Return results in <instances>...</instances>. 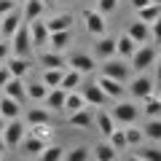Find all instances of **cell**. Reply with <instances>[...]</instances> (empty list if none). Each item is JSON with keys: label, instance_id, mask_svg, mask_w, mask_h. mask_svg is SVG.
I'll list each match as a JSON object with an SVG mask.
<instances>
[{"label": "cell", "instance_id": "6da1fadb", "mask_svg": "<svg viewBox=\"0 0 161 161\" xmlns=\"http://www.w3.org/2000/svg\"><path fill=\"white\" fill-rule=\"evenodd\" d=\"M8 43H11V54H16V57H30L32 54V40H30L27 22L19 24V30L8 38Z\"/></svg>", "mask_w": 161, "mask_h": 161}, {"label": "cell", "instance_id": "7a4b0ae2", "mask_svg": "<svg viewBox=\"0 0 161 161\" xmlns=\"http://www.w3.org/2000/svg\"><path fill=\"white\" fill-rule=\"evenodd\" d=\"M129 59H132V67L137 70V73H142V70H148L150 64L156 62V46L153 43H140Z\"/></svg>", "mask_w": 161, "mask_h": 161}, {"label": "cell", "instance_id": "3957f363", "mask_svg": "<svg viewBox=\"0 0 161 161\" xmlns=\"http://www.w3.org/2000/svg\"><path fill=\"white\" fill-rule=\"evenodd\" d=\"M24 132H27V126H24L19 118H8L0 137H3V142H6V148L11 150V148H16V145H19V140L24 137Z\"/></svg>", "mask_w": 161, "mask_h": 161}, {"label": "cell", "instance_id": "277c9868", "mask_svg": "<svg viewBox=\"0 0 161 161\" xmlns=\"http://www.w3.org/2000/svg\"><path fill=\"white\" fill-rule=\"evenodd\" d=\"M110 115H113V121L115 124H134V121L140 118V108L134 102H118L113 110H110Z\"/></svg>", "mask_w": 161, "mask_h": 161}, {"label": "cell", "instance_id": "5b68a950", "mask_svg": "<svg viewBox=\"0 0 161 161\" xmlns=\"http://www.w3.org/2000/svg\"><path fill=\"white\" fill-rule=\"evenodd\" d=\"M99 75H108V78H115V80H129V64H124L121 59H105V64H102V73Z\"/></svg>", "mask_w": 161, "mask_h": 161}, {"label": "cell", "instance_id": "8992f818", "mask_svg": "<svg viewBox=\"0 0 161 161\" xmlns=\"http://www.w3.org/2000/svg\"><path fill=\"white\" fill-rule=\"evenodd\" d=\"M83 24H86V32L89 35H105V16L99 11H94V8H86L83 11Z\"/></svg>", "mask_w": 161, "mask_h": 161}, {"label": "cell", "instance_id": "52a82bcc", "mask_svg": "<svg viewBox=\"0 0 161 161\" xmlns=\"http://www.w3.org/2000/svg\"><path fill=\"white\" fill-rule=\"evenodd\" d=\"M94 83H97V86L102 89V94H105V97H113V99H121V97H124V92H126L121 80L108 78V75H99V78L94 80Z\"/></svg>", "mask_w": 161, "mask_h": 161}, {"label": "cell", "instance_id": "ba28073f", "mask_svg": "<svg viewBox=\"0 0 161 161\" xmlns=\"http://www.w3.org/2000/svg\"><path fill=\"white\" fill-rule=\"evenodd\" d=\"M27 30H30L32 48H43V46L48 43V30H46V24L40 22V19H32V22H27Z\"/></svg>", "mask_w": 161, "mask_h": 161}, {"label": "cell", "instance_id": "9c48e42d", "mask_svg": "<svg viewBox=\"0 0 161 161\" xmlns=\"http://www.w3.org/2000/svg\"><path fill=\"white\" fill-rule=\"evenodd\" d=\"M6 67H8V73H11V75H16V78H24V75L32 70V62H30V57H16V54H8Z\"/></svg>", "mask_w": 161, "mask_h": 161}, {"label": "cell", "instance_id": "30bf717a", "mask_svg": "<svg viewBox=\"0 0 161 161\" xmlns=\"http://www.w3.org/2000/svg\"><path fill=\"white\" fill-rule=\"evenodd\" d=\"M70 126H75V129H92V126H94V113H92V108L83 105V108L73 110V113H70Z\"/></svg>", "mask_w": 161, "mask_h": 161}, {"label": "cell", "instance_id": "8fae6325", "mask_svg": "<svg viewBox=\"0 0 161 161\" xmlns=\"http://www.w3.org/2000/svg\"><path fill=\"white\" fill-rule=\"evenodd\" d=\"M19 24H22V14H19V8H14V11H8L6 16H0V35L8 40L19 30Z\"/></svg>", "mask_w": 161, "mask_h": 161}, {"label": "cell", "instance_id": "7c38bea8", "mask_svg": "<svg viewBox=\"0 0 161 161\" xmlns=\"http://www.w3.org/2000/svg\"><path fill=\"white\" fill-rule=\"evenodd\" d=\"M24 86H27V83H24L22 78L11 75V78L3 83V94H6V97H11V99H16V102H24V99H27V92H24Z\"/></svg>", "mask_w": 161, "mask_h": 161}, {"label": "cell", "instance_id": "4fadbf2b", "mask_svg": "<svg viewBox=\"0 0 161 161\" xmlns=\"http://www.w3.org/2000/svg\"><path fill=\"white\" fill-rule=\"evenodd\" d=\"M43 145H46V142H43L40 137H35L32 132H30V134L24 132V137L19 140V145H16V148L22 150V156H27V158H30V156H38L40 150H43Z\"/></svg>", "mask_w": 161, "mask_h": 161}, {"label": "cell", "instance_id": "5bb4252c", "mask_svg": "<svg viewBox=\"0 0 161 161\" xmlns=\"http://www.w3.org/2000/svg\"><path fill=\"white\" fill-rule=\"evenodd\" d=\"M80 97H83V102L89 105V108H102L105 105V94H102V89L97 86V83H86V86L80 89Z\"/></svg>", "mask_w": 161, "mask_h": 161}, {"label": "cell", "instance_id": "9a60e30c", "mask_svg": "<svg viewBox=\"0 0 161 161\" xmlns=\"http://www.w3.org/2000/svg\"><path fill=\"white\" fill-rule=\"evenodd\" d=\"M148 94H156L153 78H148V75H137V78L132 80V97L134 99H145Z\"/></svg>", "mask_w": 161, "mask_h": 161}, {"label": "cell", "instance_id": "2e32d148", "mask_svg": "<svg viewBox=\"0 0 161 161\" xmlns=\"http://www.w3.org/2000/svg\"><path fill=\"white\" fill-rule=\"evenodd\" d=\"M67 64H70L73 70H78V73L86 75V73H92V70L97 67V59H94L92 54H80V51H78V54H73V57L67 59Z\"/></svg>", "mask_w": 161, "mask_h": 161}, {"label": "cell", "instance_id": "e0dca14e", "mask_svg": "<svg viewBox=\"0 0 161 161\" xmlns=\"http://www.w3.org/2000/svg\"><path fill=\"white\" fill-rule=\"evenodd\" d=\"M94 126H97V132L102 134V137H108L110 132H113L118 124L113 121V115H110V110H97L94 113Z\"/></svg>", "mask_w": 161, "mask_h": 161}, {"label": "cell", "instance_id": "ac0fdd59", "mask_svg": "<svg viewBox=\"0 0 161 161\" xmlns=\"http://www.w3.org/2000/svg\"><path fill=\"white\" fill-rule=\"evenodd\" d=\"M94 54H97L99 59H110V57H115V38H108V35H97Z\"/></svg>", "mask_w": 161, "mask_h": 161}, {"label": "cell", "instance_id": "d6986e66", "mask_svg": "<svg viewBox=\"0 0 161 161\" xmlns=\"http://www.w3.org/2000/svg\"><path fill=\"white\" fill-rule=\"evenodd\" d=\"M126 35L137 43V46H140V43H150V30H148V24L140 22V19H137V22H132V24L126 27Z\"/></svg>", "mask_w": 161, "mask_h": 161}, {"label": "cell", "instance_id": "ffe728a7", "mask_svg": "<svg viewBox=\"0 0 161 161\" xmlns=\"http://www.w3.org/2000/svg\"><path fill=\"white\" fill-rule=\"evenodd\" d=\"M70 40H73L70 30H57V32H48V43L46 46H51V51H64V48L70 46Z\"/></svg>", "mask_w": 161, "mask_h": 161}, {"label": "cell", "instance_id": "44dd1931", "mask_svg": "<svg viewBox=\"0 0 161 161\" xmlns=\"http://www.w3.org/2000/svg\"><path fill=\"white\" fill-rule=\"evenodd\" d=\"M64 94H67V92H64L62 86H51V89L46 92V97H43L46 108H48V110H62V108H64Z\"/></svg>", "mask_w": 161, "mask_h": 161}, {"label": "cell", "instance_id": "7402d4cb", "mask_svg": "<svg viewBox=\"0 0 161 161\" xmlns=\"http://www.w3.org/2000/svg\"><path fill=\"white\" fill-rule=\"evenodd\" d=\"M73 22H75L73 14H57V16H51L48 22H43V24H46L48 32H57V30H73Z\"/></svg>", "mask_w": 161, "mask_h": 161}, {"label": "cell", "instance_id": "603a6c76", "mask_svg": "<svg viewBox=\"0 0 161 161\" xmlns=\"http://www.w3.org/2000/svg\"><path fill=\"white\" fill-rule=\"evenodd\" d=\"M22 6H24V11H22V22L40 19V16H43V11H46V6H43L40 0H24Z\"/></svg>", "mask_w": 161, "mask_h": 161}, {"label": "cell", "instance_id": "cb8c5ba5", "mask_svg": "<svg viewBox=\"0 0 161 161\" xmlns=\"http://www.w3.org/2000/svg\"><path fill=\"white\" fill-rule=\"evenodd\" d=\"M19 113H22V102H16V99H11V97H0V115L3 118H19Z\"/></svg>", "mask_w": 161, "mask_h": 161}, {"label": "cell", "instance_id": "d4e9b609", "mask_svg": "<svg viewBox=\"0 0 161 161\" xmlns=\"http://www.w3.org/2000/svg\"><path fill=\"white\" fill-rule=\"evenodd\" d=\"M38 62H40V67H67L62 51H40Z\"/></svg>", "mask_w": 161, "mask_h": 161}, {"label": "cell", "instance_id": "484cf974", "mask_svg": "<svg viewBox=\"0 0 161 161\" xmlns=\"http://www.w3.org/2000/svg\"><path fill=\"white\" fill-rule=\"evenodd\" d=\"M140 102H142L140 113H145L148 118H158V115H161V99L156 97V94H148V97L140 99Z\"/></svg>", "mask_w": 161, "mask_h": 161}, {"label": "cell", "instance_id": "4316f807", "mask_svg": "<svg viewBox=\"0 0 161 161\" xmlns=\"http://www.w3.org/2000/svg\"><path fill=\"white\" fill-rule=\"evenodd\" d=\"M80 83H83V73H78V70H64V75H62V80H59V86L64 89V92H73V89H78Z\"/></svg>", "mask_w": 161, "mask_h": 161}, {"label": "cell", "instance_id": "83f0119b", "mask_svg": "<svg viewBox=\"0 0 161 161\" xmlns=\"http://www.w3.org/2000/svg\"><path fill=\"white\" fill-rule=\"evenodd\" d=\"M137 16H140V22H145V24L161 19V3H148V6L137 8Z\"/></svg>", "mask_w": 161, "mask_h": 161}, {"label": "cell", "instance_id": "f1b7e54d", "mask_svg": "<svg viewBox=\"0 0 161 161\" xmlns=\"http://www.w3.org/2000/svg\"><path fill=\"white\" fill-rule=\"evenodd\" d=\"M92 158H97V161H115L118 158V150H115L110 142H99L97 148L92 150Z\"/></svg>", "mask_w": 161, "mask_h": 161}, {"label": "cell", "instance_id": "f546056e", "mask_svg": "<svg viewBox=\"0 0 161 161\" xmlns=\"http://www.w3.org/2000/svg\"><path fill=\"white\" fill-rule=\"evenodd\" d=\"M134 48H137V43H134L129 35H121V38H115V54L124 59H129L134 54Z\"/></svg>", "mask_w": 161, "mask_h": 161}, {"label": "cell", "instance_id": "4dcf8cb0", "mask_svg": "<svg viewBox=\"0 0 161 161\" xmlns=\"http://www.w3.org/2000/svg\"><path fill=\"white\" fill-rule=\"evenodd\" d=\"M48 121H51L48 108H30L27 110V124L30 126H35V124H48Z\"/></svg>", "mask_w": 161, "mask_h": 161}, {"label": "cell", "instance_id": "1f68e13d", "mask_svg": "<svg viewBox=\"0 0 161 161\" xmlns=\"http://www.w3.org/2000/svg\"><path fill=\"white\" fill-rule=\"evenodd\" d=\"M40 161H62L64 158V148L62 145H43V150L38 153Z\"/></svg>", "mask_w": 161, "mask_h": 161}, {"label": "cell", "instance_id": "d6a6232c", "mask_svg": "<svg viewBox=\"0 0 161 161\" xmlns=\"http://www.w3.org/2000/svg\"><path fill=\"white\" fill-rule=\"evenodd\" d=\"M62 75H64V67H43V78H40V80L51 89V86H59Z\"/></svg>", "mask_w": 161, "mask_h": 161}, {"label": "cell", "instance_id": "836d02e7", "mask_svg": "<svg viewBox=\"0 0 161 161\" xmlns=\"http://www.w3.org/2000/svg\"><path fill=\"white\" fill-rule=\"evenodd\" d=\"M142 134L148 140H153V142H158L161 140V118H148V124L142 126Z\"/></svg>", "mask_w": 161, "mask_h": 161}, {"label": "cell", "instance_id": "e575fe53", "mask_svg": "<svg viewBox=\"0 0 161 161\" xmlns=\"http://www.w3.org/2000/svg\"><path fill=\"white\" fill-rule=\"evenodd\" d=\"M24 92H27V99H32V102H43L48 86L40 80V83H30V86H24Z\"/></svg>", "mask_w": 161, "mask_h": 161}, {"label": "cell", "instance_id": "d590c367", "mask_svg": "<svg viewBox=\"0 0 161 161\" xmlns=\"http://www.w3.org/2000/svg\"><path fill=\"white\" fill-rule=\"evenodd\" d=\"M83 105H86V102H83V97H80V94H78V92L73 89V92H67V94H64V108H62V110H67V113H73V110L83 108Z\"/></svg>", "mask_w": 161, "mask_h": 161}, {"label": "cell", "instance_id": "8d00e7d4", "mask_svg": "<svg viewBox=\"0 0 161 161\" xmlns=\"http://www.w3.org/2000/svg\"><path fill=\"white\" fill-rule=\"evenodd\" d=\"M64 158L67 161H89L92 158V150H89L86 145H78V148H73V150H64Z\"/></svg>", "mask_w": 161, "mask_h": 161}, {"label": "cell", "instance_id": "74e56055", "mask_svg": "<svg viewBox=\"0 0 161 161\" xmlns=\"http://www.w3.org/2000/svg\"><path fill=\"white\" fill-rule=\"evenodd\" d=\"M124 137H126V148H134V145H140L145 140V134H142V129L129 124V129H124Z\"/></svg>", "mask_w": 161, "mask_h": 161}, {"label": "cell", "instance_id": "f35d334b", "mask_svg": "<svg viewBox=\"0 0 161 161\" xmlns=\"http://www.w3.org/2000/svg\"><path fill=\"white\" fill-rule=\"evenodd\" d=\"M108 140H110V145H113V148L118 150V153H121V150H126V137H124V129H118V126H115L113 132L108 134Z\"/></svg>", "mask_w": 161, "mask_h": 161}, {"label": "cell", "instance_id": "ab89813d", "mask_svg": "<svg viewBox=\"0 0 161 161\" xmlns=\"http://www.w3.org/2000/svg\"><path fill=\"white\" fill-rule=\"evenodd\" d=\"M32 134H35V137H40L43 142H46V140L54 134V129H51V121H48V124H35V126H32Z\"/></svg>", "mask_w": 161, "mask_h": 161}, {"label": "cell", "instance_id": "60d3db41", "mask_svg": "<svg viewBox=\"0 0 161 161\" xmlns=\"http://www.w3.org/2000/svg\"><path fill=\"white\" fill-rule=\"evenodd\" d=\"M97 11L102 14V16H108V14L118 11V0H97Z\"/></svg>", "mask_w": 161, "mask_h": 161}, {"label": "cell", "instance_id": "b9f144b4", "mask_svg": "<svg viewBox=\"0 0 161 161\" xmlns=\"http://www.w3.org/2000/svg\"><path fill=\"white\" fill-rule=\"evenodd\" d=\"M134 158H142V161H158V158H161V150H156V148H140V153L134 156Z\"/></svg>", "mask_w": 161, "mask_h": 161}, {"label": "cell", "instance_id": "7bdbcfd3", "mask_svg": "<svg viewBox=\"0 0 161 161\" xmlns=\"http://www.w3.org/2000/svg\"><path fill=\"white\" fill-rule=\"evenodd\" d=\"M16 6H19L16 0H0V16H6V14H8V11H14Z\"/></svg>", "mask_w": 161, "mask_h": 161}, {"label": "cell", "instance_id": "ee69618b", "mask_svg": "<svg viewBox=\"0 0 161 161\" xmlns=\"http://www.w3.org/2000/svg\"><path fill=\"white\" fill-rule=\"evenodd\" d=\"M8 54H11V43H8L6 38L0 40V62H6L8 59Z\"/></svg>", "mask_w": 161, "mask_h": 161}, {"label": "cell", "instance_id": "f6af8a7d", "mask_svg": "<svg viewBox=\"0 0 161 161\" xmlns=\"http://www.w3.org/2000/svg\"><path fill=\"white\" fill-rule=\"evenodd\" d=\"M8 78H11V73H8V67H6V64H0V89H3V83H6Z\"/></svg>", "mask_w": 161, "mask_h": 161}, {"label": "cell", "instance_id": "bcb514c9", "mask_svg": "<svg viewBox=\"0 0 161 161\" xmlns=\"http://www.w3.org/2000/svg\"><path fill=\"white\" fill-rule=\"evenodd\" d=\"M129 3H132V8H134V11H137V8H142V6H148L150 0H129Z\"/></svg>", "mask_w": 161, "mask_h": 161}, {"label": "cell", "instance_id": "7dc6e473", "mask_svg": "<svg viewBox=\"0 0 161 161\" xmlns=\"http://www.w3.org/2000/svg\"><path fill=\"white\" fill-rule=\"evenodd\" d=\"M3 150H8V148H6V142H3V137H0V156H3Z\"/></svg>", "mask_w": 161, "mask_h": 161}, {"label": "cell", "instance_id": "c3c4849f", "mask_svg": "<svg viewBox=\"0 0 161 161\" xmlns=\"http://www.w3.org/2000/svg\"><path fill=\"white\" fill-rule=\"evenodd\" d=\"M3 126H6V118H3V115H0V134H3Z\"/></svg>", "mask_w": 161, "mask_h": 161}, {"label": "cell", "instance_id": "681fc988", "mask_svg": "<svg viewBox=\"0 0 161 161\" xmlns=\"http://www.w3.org/2000/svg\"><path fill=\"white\" fill-rule=\"evenodd\" d=\"M40 3H43V6H51V3H54V0H40Z\"/></svg>", "mask_w": 161, "mask_h": 161}, {"label": "cell", "instance_id": "f907efd6", "mask_svg": "<svg viewBox=\"0 0 161 161\" xmlns=\"http://www.w3.org/2000/svg\"><path fill=\"white\" fill-rule=\"evenodd\" d=\"M57 3H70V0H57Z\"/></svg>", "mask_w": 161, "mask_h": 161}, {"label": "cell", "instance_id": "816d5d0a", "mask_svg": "<svg viewBox=\"0 0 161 161\" xmlns=\"http://www.w3.org/2000/svg\"><path fill=\"white\" fill-rule=\"evenodd\" d=\"M150 3H161V0H150Z\"/></svg>", "mask_w": 161, "mask_h": 161}, {"label": "cell", "instance_id": "f5cc1de1", "mask_svg": "<svg viewBox=\"0 0 161 161\" xmlns=\"http://www.w3.org/2000/svg\"><path fill=\"white\" fill-rule=\"evenodd\" d=\"M16 3H24V0H16Z\"/></svg>", "mask_w": 161, "mask_h": 161}, {"label": "cell", "instance_id": "db71d44e", "mask_svg": "<svg viewBox=\"0 0 161 161\" xmlns=\"http://www.w3.org/2000/svg\"><path fill=\"white\" fill-rule=\"evenodd\" d=\"M0 40H3V35H0Z\"/></svg>", "mask_w": 161, "mask_h": 161}]
</instances>
